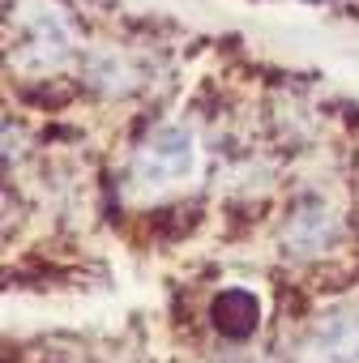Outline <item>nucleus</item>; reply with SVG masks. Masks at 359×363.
<instances>
[{"mask_svg":"<svg viewBox=\"0 0 359 363\" xmlns=\"http://www.w3.org/2000/svg\"><path fill=\"white\" fill-rule=\"evenodd\" d=\"M333 214L321 206V201H304V206H295L291 210V223H287V231H282V240H287V248L291 252H321V248H329V240H333Z\"/></svg>","mask_w":359,"mask_h":363,"instance_id":"2","label":"nucleus"},{"mask_svg":"<svg viewBox=\"0 0 359 363\" xmlns=\"http://www.w3.org/2000/svg\"><path fill=\"white\" fill-rule=\"evenodd\" d=\"M197 162V145H193V133L180 128V124H167L158 128L141 154H137V175L145 179V184H167V179H180L189 175Z\"/></svg>","mask_w":359,"mask_h":363,"instance_id":"1","label":"nucleus"},{"mask_svg":"<svg viewBox=\"0 0 359 363\" xmlns=\"http://www.w3.org/2000/svg\"><path fill=\"white\" fill-rule=\"evenodd\" d=\"M321 354L325 363H355L359 359V316H333L321 329Z\"/></svg>","mask_w":359,"mask_h":363,"instance_id":"4","label":"nucleus"},{"mask_svg":"<svg viewBox=\"0 0 359 363\" xmlns=\"http://www.w3.org/2000/svg\"><path fill=\"white\" fill-rule=\"evenodd\" d=\"M210 320H214L219 333H227V337H248V333L257 329V320H261V299H257L253 291H244V286H227V291L214 295Z\"/></svg>","mask_w":359,"mask_h":363,"instance_id":"3","label":"nucleus"}]
</instances>
